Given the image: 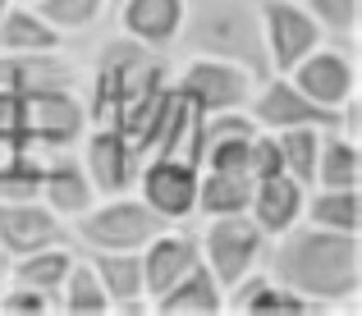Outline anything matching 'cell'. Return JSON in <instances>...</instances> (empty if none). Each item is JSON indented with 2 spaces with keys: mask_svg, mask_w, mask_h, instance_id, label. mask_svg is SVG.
Wrapping results in <instances>:
<instances>
[{
  "mask_svg": "<svg viewBox=\"0 0 362 316\" xmlns=\"http://www.w3.org/2000/svg\"><path fill=\"white\" fill-rule=\"evenodd\" d=\"M275 275L289 293L308 298H354L358 293V238L339 229H303L289 234L275 257Z\"/></svg>",
  "mask_w": 362,
  "mask_h": 316,
  "instance_id": "cell-1",
  "label": "cell"
},
{
  "mask_svg": "<svg viewBox=\"0 0 362 316\" xmlns=\"http://www.w3.org/2000/svg\"><path fill=\"white\" fill-rule=\"evenodd\" d=\"M188 42L211 60H230L247 74L271 69L262 9L252 0H197L188 14Z\"/></svg>",
  "mask_w": 362,
  "mask_h": 316,
  "instance_id": "cell-2",
  "label": "cell"
},
{
  "mask_svg": "<svg viewBox=\"0 0 362 316\" xmlns=\"http://www.w3.org/2000/svg\"><path fill=\"white\" fill-rule=\"evenodd\" d=\"M83 124H88V110L64 88L23 92L18 97V138H42L51 147H64L69 138L83 133Z\"/></svg>",
  "mask_w": 362,
  "mask_h": 316,
  "instance_id": "cell-3",
  "label": "cell"
},
{
  "mask_svg": "<svg viewBox=\"0 0 362 316\" xmlns=\"http://www.w3.org/2000/svg\"><path fill=\"white\" fill-rule=\"evenodd\" d=\"M257 252H262L257 220H243L239 211H225V216L211 220V229H206V271L221 284H239L243 271L257 262Z\"/></svg>",
  "mask_w": 362,
  "mask_h": 316,
  "instance_id": "cell-4",
  "label": "cell"
},
{
  "mask_svg": "<svg viewBox=\"0 0 362 316\" xmlns=\"http://www.w3.org/2000/svg\"><path fill=\"white\" fill-rule=\"evenodd\" d=\"M160 229H165V216L147 202H110L78 220V234L97 247H142Z\"/></svg>",
  "mask_w": 362,
  "mask_h": 316,
  "instance_id": "cell-5",
  "label": "cell"
},
{
  "mask_svg": "<svg viewBox=\"0 0 362 316\" xmlns=\"http://www.w3.org/2000/svg\"><path fill=\"white\" fill-rule=\"evenodd\" d=\"M262 33H266V55H271L275 69H293V64L317 46V23H312V14L303 5H293V0H266Z\"/></svg>",
  "mask_w": 362,
  "mask_h": 316,
  "instance_id": "cell-6",
  "label": "cell"
},
{
  "mask_svg": "<svg viewBox=\"0 0 362 316\" xmlns=\"http://www.w3.org/2000/svg\"><path fill=\"white\" fill-rule=\"evenodd\" d=\"M142 202L151 211H160L165 220H179L197 206V170L188 160L175 156H156L142 170Z\"/></svg>",
  "mask_w": 362,
  "mask_h": 316,
  "instance_id": "cell-7",
  "label": "cell"
},
{
  "mask_svg": "<svg viewBox=\"0 0 362 316\" xmlns=\"http://www.w3.org/2000/svg\"><path fill=\"white\" fill-rule=\"evenodd\" d=\"M293 88H298L308 101L335 110V105H344L354 97V64H349L339 51H308L298 64H293Z\"/></svg>",
  "mask_w": 362,
  "mask_h": 316,
  "instance_id": "cell-8",
  "label": "cell"
},
{
  "mask_svg": "<svg viewBox=\"0 0 362 316\" xmlns=\"http://www.w3.org/2000/svg\"><path fill=\"white\" fill-rule=\"evenodd\" d=\"M247 83H252V74L230 60H197L179 78V92H188L202 110H234L247 97Z\"/></svg>",
  "mask_w": 362,
  "mask_h": 316,
  "instance_id": "cell-9",
  "label": "cell"
},
{
  "mask_svg": "<svg viewBox=\"0 0 362 316\" xmlns=\"http://www.w3.org/2000/svg\"><path fill=\"white\" fill-rule=\"evenodd\" d=\"M247 206L257 211V229L262 234H284V229L298 220L303 211V184L289 175V170H262L252 184V197H247Z\"/></svg>",
  "mask_w": 362,
  "mask_h": 316,
  "instance_id": "cell-10",
  "label": "cell"
},
{
  "mask_svg": "<svg viewBox=\"0 0 362 316\" xmlns=\"http://www.w3.org/2000/svg\"><path fill=\"white\" fill-rule=\"evenodd\" d=\"M64 229L46 206H37L33 197L23 202H0V243L9 252H37L46 243H60Z\"/></svg>",
  "mask_w": 362,
  "mask_h": 316,
  "instance_id": "cell-11",
  "label": "cell"
},
{
  "mask_svg": "<svg viewBox=\"0 0 362 316\" xmlns=\"http://www.w3.org/2000/svg\"><path fill=\"white\" fill-rule=\"evenodd\" d=\"M147 243L151 247H147V257H142V284H147V293H165L170 284L197 262V243L188 234H165V229L151 234Z\"/></svg>",
  "mask_w": 362,
  "mask_h": 316,
  "instance_id": "cell-12",
  "label": "cell"
},
{
  "mask_svg": "<svg viewBox=\"0 0 362 316\" xmlns=\"http://www.w3.org/2000/svg\"><path fill=\"white\" fill-rule=\"evenodd\" d=\"M257 119L271 124V129H289V124H335V110L308 101L298 88H289V83H271V88L257 97Z\"/></svg>",
  "mask_w": 362,
  "mask_h": 316,
  "instance_id": "cell-13",
  "label": "cell"
},
{
  "mask_svg": "<svg viewBox=\"0 0 362 316\" xmlns=\"http://www.w3.org/2000/svg\"><path fill=\"white\" fill-rule=\"evenodd\" d=\"M124 28H129L133 42L160 46L175 37V28L184 23V0H124L119 9Z\"/></svg>",
  "mask_w": 362,
  "mask_h": 316,
  "instance_id": "cell-14",
  "label": "cell"
},
{
  "mask_svg": "<svg viewBox=\"0 0 362 316\" xmlns=\"http://www.w3.org/2000/svg\"><path fill=\"white\" fill-rule=\"evenodd\" d=\"M221 289H216V275L202 262H193L165 293H156V312L175 316V312H221Z\"/></svg>",
  "mask_w": 362,
  "mask_h": 316,
  "instance_id": "cell-15",
  "label": "cell"
},
{
  "mask_svg": "<svg viewBox=\"0 0 362 316\" xmlns=\"http://www.w3.org/2000/svg\"><path fill=\"white\" fill-rule=\"evenodd\" d=\"M92 271H97V280H101V289H106L110 308H124V312H138L142 308V303H138V293H142V257L124 252V247H110V252L97 257Z\"/></svg>",
  "mask_w": 362,
  "mask_h": 316,
  "instance_id": "cell-16",
  "label": "cell"
},
{
  "mask_svg": "<svg viewBox=\"0 0 362 316\" xmlns=\"http://www.w3.org/2000/svg\"><path fill=\"white\" fill-rule=\"evenodd\" d=\"M129 142L119 138V129H101L88 147V165H92V179H97L101 193H119L129 184Z\"/></svg>",
  "mask_w": 362,
  "mask_h": 316,
  "instance_id": "cell-17",
  "label": "cell"
},
{
  "mask_svg": "<svg viewBox=\"0 0 362 316\" xmlns=\"http://www.w3.org/2000/svg\"><path fill=\"white\" fill-rule=\"evenodd\" d=\"M275 151H280V170H289L303 188L317 179V151H321L317 124H289V129L275 138Z\"/></svg>",
  "mask_w": 362,
  "mask_h": 316,
  "instance_id": "cell-18",
  "label": "cell"
},
{
  "mask_svg": "<svg viewBox=\"0 0 362 316\" xmlns=\"http://www.w3.org/2000/svg\"><path fill=\"white\" fill-rule=\"evenodd\" d=\"M42 184H46V197H51L55 211L78 216V211H88V202H92V188H88V179H83V170L64 156L42 170Z\"/></svg>",
  "mask_w": 362,
  "mask_h": 316,
  "instance_id": "cell-19",
  "label": "cell"
},
{
  "mask_svg": "<svg viewBox=\"0 0 362 316\" xmlns=\"http://www.w3.org/2000/svg\"><path fill=\"white\" fill-rule=\"evenodd\" d=\"M321 188H358V147L349 138H321L317 151V179Z\"/></svg>",
  "mask_w": 362,
  "mask_h": 316,
  "instance_id": "cell-20",
  "label": "cell"
},
{
  "mask_svg": "<svg viewBox=\"0 0 362 316\" xmlns=\"http://www.w3.org/2000/svg\"><path fill=\"white\" fill-rule=\"evenodd\" d=\"M0 46H5V51H51L55 33L42 14L9 9V14H0Z\"/></svg>",
  "mask_w": 362,
  "mask_h": 316,
  "instance_id": "cell-21",
  "label": "cell"
},
{
  "mask_svg": "<svg viewBox=\"0 0 362 316\" xmlns=\"http://www.w3.org/2000/svg\"><path fill=\"white\" fill-rule=\"evenodd\" d=\"M312 220H317L321 229L358 234V225H362V202H358V188H326L321 197H312Z\"/></svg>",
  "mask_w": 362,
  "mask_h": 316,
  "instance_id": "cell-22",
  "label": "cell"
},
{
  "mask_svg": "<svg viewBox=\"0 0 362 316\" xmlns=\"http://www.w3.org/2000/svg\"><path fill=\"white\" fill-rule=\"evenodd\" d=\"M234 312H308V303H303L298 293H289L284 284L252 280V284H243V289H239Z\"/></svg>",
  "mask_w": 362,
  "mask_h": 316,
  "instance_id": "cell-23",
  "label": "cell"
},
{
  "mask_svg": "<svg viewBox=\"0 0 362 316\" xmlns=\"http://www.w3.org/2000/svg\"><path fill=\"white\" fill-rule=\"evenodd\" d=\"M64 271H69V252H42V247H37L33 257H23V262L14 266V280L46 293V289H60Z\"/></svg>",
  "mask_w": 362,
  "mask_h": 316,
  "instance_id": "cell-24",
  "label": "cell"
},
{
  "mask_svg": "<svg viewBox=\"0 0 362 316\" xmlns=\"http://www.w3.org/2000/svg\"><path fill=\"white\" fill-rule=\"evenodd\" d=\"M69 289H64V312H106L110 308V298H106V289H101V280H97V271L92 266H74L69 262Z\"/></svg>",
  "mask_w": 362,
  "mask_h": 316,
  "instance_id": "cell-25",
  "label": "cell"
},
{
  "mask_svg": "<svg viewBox=\"0 0 362 316\" xmlns=\"http://www.w3.org/2000/svg\"><path fill=\"white\" fill-rule=\"evenodd\" d=\"M312 14V23H326L330 33H354L358 18V0H298Z\"/></svg>",
  "mask_w": 362,
  "mask_h": 316,
  "instance_id": "cell-26",
  "label": "cell"
},
{
  "mask_svg": "<svg viewBox=\"0 0 362 316\" xmlns=\"http://www.w3.org/2000/svg\"><path fill=\"white\" fill-rule=\"evenodd\" d=\"M97 9H101V0H42V18L46 23H60V28L92 23Z\"/></svg>",
  "mask_w": 362,
  "mask_h": 316,
  "instance_id": "cell-27",
  "label": "cell"
},
{
  "mask_svg": "<svg viewBox=\"0 0 362 316\" xmlns=\"http://www.w3.org/2000/svg\"><path fill=\"white\" fill-rule=\"evenodd\" d=\"M51 303L42 298V289H14V293H0V312H46Z\"/></svg>",
  "mask_w": 362,
  "mask_h": 316,
  "instance_id": "cell-28",
  "label": "cell"
},
{
  "mask_svg": "<svg viewBox=\"0 0 362 316\" xmlns=\"http://www.w3.org/2000/svg\"><path fill=\"white\" fill-rule=\"evenodd\" d=\"M0 14H5V0H0Z\"/></svg>",
  "mask_w": 362,
  "mask_h": 316,
  "instance_id": "cell-29",
  "label": "cell"
}]
</instances>
